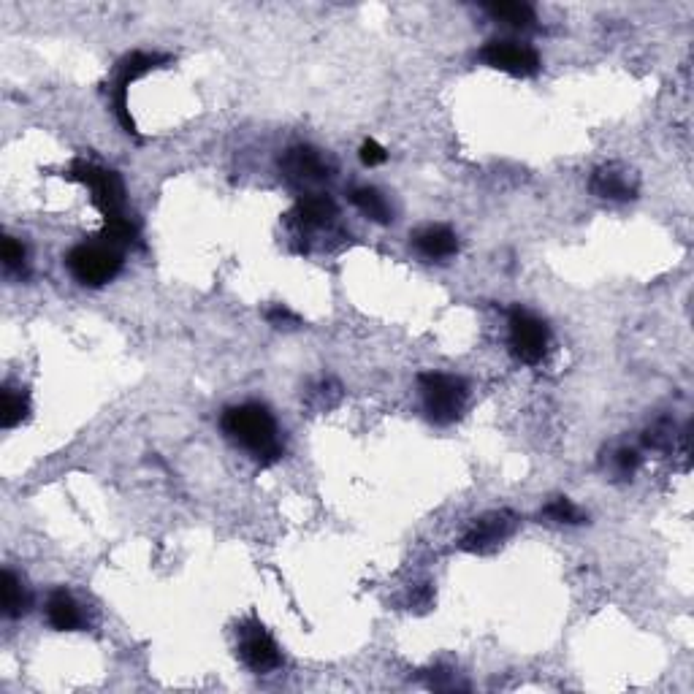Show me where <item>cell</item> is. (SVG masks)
I'll return each instance as SVG.
<instances>
[{
	"label": "cell",
	"instance_id": "cell-14",
	"mask_svg": "<svg viewBox=\"0 0 694 694\" xmlns=\"http://www.w3.org/2000/svg\"><path fill=\"white\" fill-rule=\"evenodd\" d=\"M334 217H337V207H334V201L329 196L301 198L296 209H293V220L301 228H323L329 226Z\"/></svg>",
	"mask_w": 694,
	"mask_h": 694
},
{
	"label": "cell",
	"instance_id": "cell-11",
	"mask_svg": "<svg viewBox=\"0 0 694 694\" xmlns=\"http://www.w3.org/2000/svg\"><path fill=\"white\" fill-rule=\"evenodd\" d=\"M282 171L291 179H301V182H320V179L331 177L329 163L312 147H293L285 152V158L280 160Z\"/></svg>",
	"mask_w": 694,
	"mask_h": 694
},
{
	"label": "cell",
	"instance_id": "cell-1",
	"mask_svg": "<svg viewBox=\"0 0 694 694\" xmlns=\"http://www.w3.org/2000/svg\"><path fill=\"white\" fill-rule=\"evenodd\" d=\"M220 426L231 442L250 453L258 464H274L282 459V440L280 429L274 415L263 404L247 402L228 407Z\"/></svg>",
	"mask_w": 694,
	"mask_h": 694
},
{
	"label": "cell",
	"instance_id": "cell-19",
	"mask_svg": "<svg viewBox=\"0 0 694 694\" xmlns=\"http://www.w3.org/2000/svg\"><path fill=\"white\" fill-rule=\"evenodd\" d=\"M540 518L551 521V524H570V526L583 524V521H586V516H583L581 510H578V507H575L567 497L551 499V502L543 507Z\"/></svg>",
	"mask_w": 694,
	"mask_h": 694
},
{
	"label": "cell",
	"instance_id": "cell-23",
	"mask_svg": "<svg viewBox=\"0 0 694 694\" xmlns=\"http://www.w3.org/2000/svg\"><path fill=\"white\" fill-rule=\"evenodd\" d=\"M266 320L272 323L274 329H291V326H299V315H293L288 307H282V304H277V307H272V310L266 312Z\"/></svg>",
	"mask_w": 694,
	"mask_h": 694
},
{
	"label": "cell",
	"instance_id": "cell-6",
	"mask_svg": "<svg viewBox=\"0 0 694 694\" xmlns=\"http://www.w3.org/2000/svg\"><path fill=\"white\" fill-rule=\"evenodd\" d=\"M480 60L510 76H535L543 66L535 49L518 44V41H488L486 47L480 49Z\"/></svg>",
	"mask_w": 694,
	"mask_h": 694
},
{
	"label": "cell",
	"instance_id": "cell-7",
	"mask_svg": "<svg viewBox=\"0 0 694 694\" xmlns=\"http://www.w3.org/2000/svg\"><path fill=\"white\" fill-rule=\"evenodd\" d=\"M518 518L510 510H494L488 516L478 518L475 524L469 526V532L461 537V551L469 554H488L497 545H502L507 537L516 532Z\"/></svg>",
	"mask_w": 694,
	"mask_h": 694
},
{
	"label": "cell",
	"instance_id": "cell-17",
	"mask_svg": "<svg viewBox=\"0 0 694 694\" xmlns=\"http://www.w3.org/2000/svg\"><path fill=\"white\" fill-rule=\"evenodd\" d=\"M483 9L494 19H502L505 25H513V28H532L537 22L535 9L529 3H488Z\"/></svg>",
	"mask_w": 694,
	"mask_h": 694
},
{
	"label": "cell",
	"instance_id": "cell-2",
	"mask_svg": "<svg viewBox=\"0 0 694 694\" xmlns=\"http://www.w3.org/2000/svg\"><path fill=\"white\" fill-rule=\"evenodd\" d=\"M418 388H421L423 410L429 415V421L437 426L459 421L469 396L464 377L448 375V372H423L418 375Z\"/></svg>",
	"mask_w": 694,
	"mask_h": 694
},
{
	"label": "cell",
	"instance_id": "cell-16",
	"mask_svg": "<svg viewBox=\"0 0 694 694\" xmlns=\"http://www.w3.org/2000/svg\"><path fill=\"white\" fill-rule=\"evenodd\" d=\"M0 594H3V613H6V619H19V616L28 613L30 594L25 591V586L17 581V575L11 573V570H3Z\"/></svg>",
	"mask_w": 694,
	"mask_h": 694
},
{
	"label": "cell",
	"instance_id": "cell-9",
	"mask_svg": "<svg viewBox=\"0 0 694 694\" xmlns=\"http://www.w3.org/2000/svg\"><path fill=\"white\" fill-rule=\"evenodd\" d=\"M239 657L255 673H269L282 665L280 648L258 621H247L239 627Z\"/></svg>",
	"mask_w": 694,
	"mask_h": 694
},
{
	"label": "cell",
	"instance_id": "cell-8",
	"mask_svg": "<svg viewBox=\"0 0 694 694\" xmlns=\"http://www.w3.org/2000/svg\"><path fill=\"white\" fill-rule=\"evenodd\" d=\"M160 63H166V57L147 55V52H133L120 63V74L114 82V112L128 133H136V122H133L131 109H128V90L139 76L150 74L152 68H158Z\"/></svg>",
	"mask_w": 694,
	"mask_h": 694
},
{
	"label": "cell",
	"instance_id": "cell-24",
	"mask_svg": "<svg viewBox=\"0 0 694 694\" xmlns=\"http://www.w3.org/2000/svg\"><path fill=\"white\" fill-rule=\"evenodd\" d=\"M358 155H361V163H364V166H380V163H385V158H388L383 147H380L375 139H366L364 144H361V152H358Z\"/></svg>",
	"mask_w": 694,
	"mask_h": 694
},
{
	"label": "cell",
	"instance_id": "cell-22",
	"mask_svg": "<svg viewBox=\"0 0 694 694\" xmlns=\"http://www.w3.org/2000/svg\"><path fill=\"white\" fill-rule=\"evenodd\" d=\"M613 464H616V472H619L621 478H632V475H635V469L640 467L638 451L621 448V451L613 456Z\"/></svg>",
	"mask_w": 694,
	"mask_h": 694
},
{
	"label": "cell",
	"instance_id": "cell-18",
	"mask_svg": "<svg viewBox=\"0 0 694 694\" xmlns=\"http://www.w3.org/2000/svg\"><path fill=\"white\" fill-rule=\"evenodd\" d=\"M28 410V396L19 394V391H14L9 385L0 391V426H3V429H14L17 423L25 421Z\"/></svg>",
	"mask_w": 694,
	"mask_h": 694
},
{
	"label": "cell",
	"instance_id": "cell-3",
	"mask_svg": "<svg viewBox=\"0 0 694 694\" xmlns=\"http://www.w3.org/2000/svg\"><path fill=\"white\" fill-rule=\"evenodd\" d=\"M66 266L68 272L74 274L76 282L90 285V288H101L120 274L122 253L106 242L76 244L74 250H68Z\"/></svg>",
	"mask_w": 694,
	"mask_h": 694
},
{
	"label": "cell",
	"instance_id": "cell-13",
	"mask_svg": "<svg viewBox=\"0 0 694 694\" xmlns=\"http://www.w3.org/2000/svg\"><path fill=\"white\" fill-rule=\"evenodd\" d=\"M415 250L423 255V258H432V261H442V258H451L459 250V239L448 226H426L421 228L418 234L413 236Z\"/></svg>",
	"mask_w": 694,
	"mask_h": 694
},
{
	"label": "cell",
	"instance_id": "cell-5",
	"mask_svg": "<svg viewBox=\"0 0 694 694\" xmlns=\"http://www.w3.org/2000/svg\"><path fill=\"white\" fill-rule=\"evenodd\" d=\"M507 326H510V353L524 364H540L551 342V331L545 326V320L516 307L510 312Z\"/></svg>",
	"mask_w": 694,
	"mask_h": 694
},
{
	"label": "cell",
	"instance_id": "cell-4",
	"mask_svg": "<svg viewBox=\"0 0 694 694\" xmlns=\"http://www.w3.org/2000/svg\"><path fill=\"white\" fill-rule=\"evenodd\" d=\"M68 177L90 188L95 207L104 212L106 220L125 215V185H122L120 174H114L112 169H104V166L87 163V160H76Z\"/></svg>",
	"mask_w": 694,
	"mask_h": 694
},
{
	"label": "cell",
	"instance_id": "cell-20",
	"mask_svg": "<svg viewBox=\"0 0 694 694\" xmlns=\"http://www.w3.org/2000/svg\"><path fill=\"white\" fill-rule=\"evenodd\" d=\"M139 239V228L128 215H117L106 220L104 228V242L112 244V247H120V244H133Z\"/></svg>",
	"mask_w": 694,
	"mask_h": 694
},
{
	"label": "cell",
	"instance_id": "cell-21",
	"mask_svg": "<svg viewBox=\"0 0 694 694\" xmlns=\"http://www.w3.org/2000/svg\"><path fill=\"white\" fill-rule=\"evenodd\" d=\"M3 266L9 272H25V247L11 236L3 239Z\"/></svg>",
	"mask_w": 694,
	"mask_h": 694
},
{
	"label": "cell",
	"instance_id": "cell-15",
	"mask_svg": "<svg viewBox=\"0 0 694 694\" xmlns=\"http://www.w3.org/2000/svg\"><path fill=\"white\" fill-rule=\"evenodd\" d=\"M350 201L356 204V209L361 215L375 220V223H391V220H394V212H391L388 198L377 188H366V185L364 188H356L350 193Z\"/></svg>",
	"mask_w": 694,
	"mask_h": 694
},
{
	"label": "cell",
	"instance_id": "cell-10",
	"mask_svg": "<svg viewBox=\"0 0 694 694\" xmlns=\"http://www.w3.org/2000/svg\"><path fill=\"white\" fill-rule=\"evenodd\" d=\"M589 188L594 196L610 198V201H632L638 196V177L635 171L621 166V163H608L600 166L589 179Z\"/></svg>",
	"mask_w": 694,
	"mask_h": 694
},
{
	"label": "cell",
	"instance_id": "cell-12",
	"mask_svg": "<svg viewBox=\"0 0 694 694\" xmlns=\"http://www.w3.org/2000/svg\"><path fill=\"white\" fill-rule=\"evenodd\" d=\"M47 621L57 632H76L85 627V613L66 589H55L47 600Z\"/></svg>",
	"mask_w": 694,
	"mask_h": 694
}]
</instances>
